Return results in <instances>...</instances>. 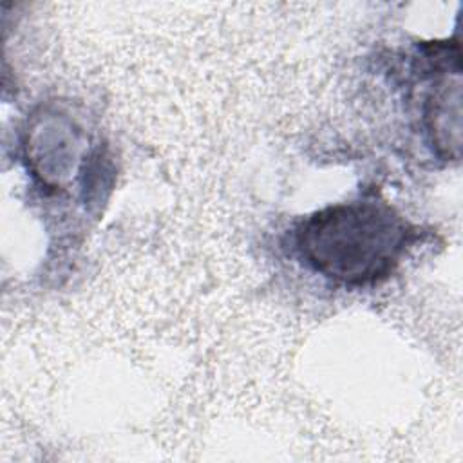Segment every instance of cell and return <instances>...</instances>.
<instances>
[{"label":"cell","mask_w":463,"mask_h":463,"mask_svg":"<svg viewBox=\"0 0 463 463\" xmlns=\"http://www.w3.org/2000/svg\"><path fill=\"white\" fill-rule=\"evenodd\" d=\"M414 241L411 222L376 197L318 210L302 221L295 235L302 259L315 271L345 286L389 277Z\"/></svg>","instance_id":"cell-1"}]
</instances>
